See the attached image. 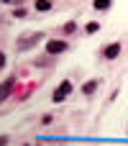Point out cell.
<instances>
[{
    "instance_id": "5",
    "label": "cell",
    "mask_w": 128,
    "mask_h": 146,
    "mask_svg": "<svg viewBox=\"0 0 128 146\" xmlns=\"http://www.w3.org/2000/svg\"><path fill=\"white\" fill-rule=\"evenodd\" d=\"M51 8V0H36V10H41V13H46Z\"/></svg>"
},
{
    "instance_id": "6",
    "label": "cell",
    "mask_w": 128,
    "mask_h": 146,
    "mask_svg": "<svg viewBox=\"0 0 128 146\" xmlns=\"http://www.w3.org/2000/svg\"><path fill=\"white\" fill-rule=\"evenodd\" d=\"M110 3H113V0H95V8H97V10H108Z\"/></svg>"
},
{
    "instance_id": "7",
    "label": "cell",
    "mask_w": 128,
    "mask_h": 146,
    "mask_svg": "<svg viewBox=\"0 0 128 146\" xmlns=\"http://www.w3.org/2000/svg\"><path fill=\"white\" fill-rule=\"evenodd\" d=\"M95 90H97V82H87L85 85V95H92Z\"/></svg>"
},
{
    "instance_id": "10",
    "label": "cell",
    "mask_w": 128,
    "mask_h": 146,
    "mask_svg": "<svg viewBox=\"0 0 128 146\" xmlns=\"http://www.w3.org/2000/svg\"><path fill=\"white\" fill-rule=\"evenodd\" d=\"M8 144V136H0V146H5Z\"/></svg>"
},
{
    "instance_id": "11",
    "label": "cell",
    "mask_w": 128,
    "mask_h": 146,
    "mask_svg": "<svg viewBox=\"0 0 128 146\" xmlns=\"http://www.w3.org/2000/svg\"><path fill=\"white\" fill-rule=\"evenodd\" d=\"M3 64H5V54L0 51V67H3Z\"/></svg>"
},
{
    "instance_id": "8",
    "label": "cell",
    "mask_w": 128,
    "mask_h": 146,
    "mask_svg": "<svg viewBox=\"0 0 128 146\" xmlns=\"http://www.w3.org/2000/svg\"><path fill=\"white\" fill-rule=\"evenodd\" d=\"M74 28H77V26H74V21H72V23H67V26H64V31H67V33H72V31H74Z\"/></svg>"
},
{
    "instance_id": "9",
    "label": "cell",
    "mask_w": 128,
    "mask_h": 146,
    "mask_svg": "<svg viewBox=\"0 0 128 146\" xmlns=\"http://www.w3.org/2000/svg\"><path fill=\"white\" fill-rule=\"evenodd\" d=\"M97 28H100V26H97V23H87V31H90V33H95V31H97Z\"/></svg>"
},
{
    "instance_id": "12",
    "label": "cell",
    "mask_w": 128,
    "mask_h": 146,
    "mask_svg": "<svg viewBox=\"0 0 128 146\" xmlns=\"http://www.w3.org/2000/svg\"><path fill=\"white\" fill-rule=\"evenodd\" d=\"M3 3H10V0H3Z\"/></svg>"
},
{
    "instance_id": "3",
    "label": "cell",
    "mask_w": 128,
    "mask_h": 146,
    "mask_svg": "<svg viewBox=\"0 0 128 146\" xmlns=\"http://www.w3.org/2000/svg\"><path fill=\"white\" fill-rule=\"evenodd\" d=\"M13 87H15V80H13V77H10V80H5V82L0 85V103H3L10 92H13Z\"/></svg>"
},
{
    "instance_id": "2",
    "label": "cell",
    "mask_w": 128,
    "mask_h": 146,
    "mask_svg": "<svg viewBox=\"0 0 128 146\" xmlns=\"http://www.w3.org/2000/svg\"><path fill=\"white\" fill-rule=\"evenodd\" d=\"M46 51L49 54H62V51H67V41H49Z\"/></svg>"
},
{
    "instance_id": "4",
    "label": "cell",
    "mask_w": 128,
    "mask_h": 146,
    "mask_svg": "<svg viewBox=\"0 0 128 146\" xmlns=\"http://www.w3.org/2000/svg\"><path fill=\"white\" fill-rule=\"evenodd\" d=\"M118 54H121V46H118V44H110V46L105 49V56H108V59H115Z\"/></svg>"
},
{
    "instance_id": "1",
    "label": "cell",
    "mask_w": 128,
    "mask_h": 146,
    "mask_svg": "<svg viewBox=\"0 0 128 146\" xmlns=\"http://www.w3.org/2000/svg\"><path fill=\"white\" fill-rule=\"evenodd\" d=\"M69 92H72V82H62V85L56 87V92H54V103H62Z\"/></svg>"
}]
</instances>
